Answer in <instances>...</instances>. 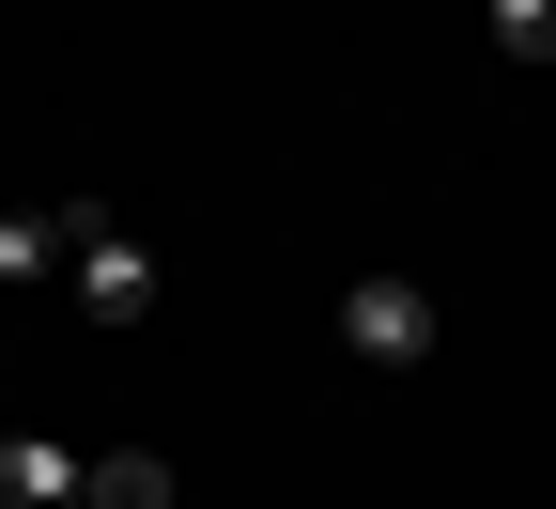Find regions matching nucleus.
<instances>
[{
    "label": "nucleus",
    "instance_id": "nucleus-1",
    "mask_svg": "<svg viewBox=\"0 0 556 509\" xmlns=\"http://www.w3.org/2000/svg\"><path fill=\"white\" fill-rule=\"evenodd\" d=\"M62 278H78V309H93V325H155V247L109 232L93 201H78V263H62Z\"/></svg>",
    "mask_w": 556,
    "mask_h": 509
},
{
    "label": "nucleus",
    "instance_id": "nucleus-3",
    "mask_svg": "<svg viewBox=\"0 0 556 509\" xmlns=\"http://www.w3.org/2000/svg\"><path fill=\"white\" fill-rule=\"evenodd\" d=\"M78 448H62V432H0V509H78Z\"/></svg>",
    "mask_w": 556,
    "mask_h": 509
},
{
    "label": "nucleus",
    "instance_id": "nucleus-4",
    "mask_svg": "<svg viewBox=\"0 0 556 509\" xmlns=\"http://www.w3.org/2000/svg\"><path fill=\"white\" fill-rule=\"evenodd\" d=\"M78 263V201H16L0 216V278H62Z\"/></svg>",
    "mask_w": 556,
    "mask_h": 509
},
{
    "label": "nucleus",
    "instance_id": "nucleus-2",
    "mask_svg": "<svg viewBox=\"0 0 556 509\" xmlns=\"http://www.w3.org/2000/svg\"><path fill=\"white\" fill-rule=\"evenodd\" d=\"M340 340H356L371 371H417V355H433V294H417V278H356V294H340Z\"/></svg>",
    "mask_w": 556,
    "mask_h": 509
},
{
    "label": "nucleus",
    "instance_id": "nucleus-5",
    "mask_svg": "<svg viewBox=\"0 0 556 509\" xmlns=\"http://www.w3.org/2000/svg\"><path fill=\"white\" fill-rule=\"evenodd\" d=\"M78 509H170V463H155V448H109V463L78 479Z\"/></svg>",
    "mask_w": 556,
    "mask_h": 509
},
{
    "label": "nucleus",
    "instance_id": "nucleus-6",
    "mask_svg": "<svg viewBox=\"0 0 556 509\" xmlns=\"http://www.w3.org/2000/svg\"><path fill=\"white\" fill-rule=\"evenodd\" d=\"M479 16H495L510 62H556V0H479Z\"/></svg>",
    "mask_w": 556,
    "mask_h": 509
}]
</instances>
